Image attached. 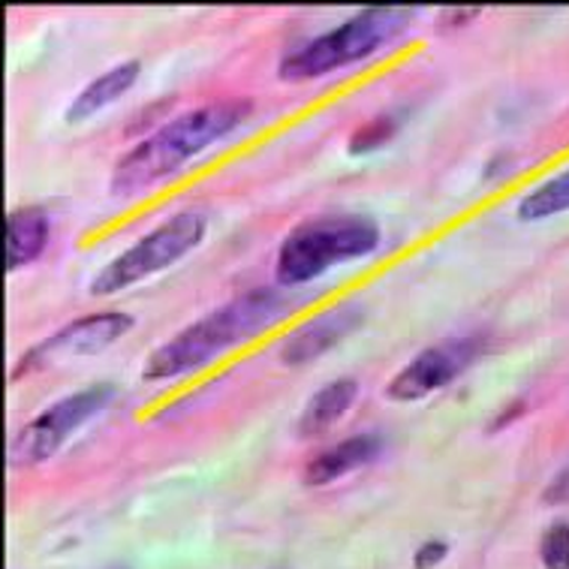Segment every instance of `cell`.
Returning a JSON list of instances; mask_svg holds the SVG:
<instances>
[{
    "mask_svg": "<svg viewBox=\"0 0 569 569\" xmlns=\"http://www.w3.org/2000/svg\"><path fill=\"white\" fill-rule=\"evenodd\" d=\"M253 112V100L232 97V100H214V103L187 109L184 114L172 118L169 124L157 127L154 133L136 142L112 169L109 190L114 197H139L151 187L163 184L166 178L184 169L197 154L211 148L220 139H227L232 130H239Z\"/></svg>",
    "mask_w": 569,
    "mask_h": 569,
    "instance_id": "obj_1",
    "label": "cell"
},
{
    "mask_svg": "<svg viewBox=\"0 0 569 569\" xmlns=\"http://www.w3.org/2000/svg\"><path fill=\"white\" fill-rule=\"evenodd\" d=\"M380 449H383V440L377 435L347 437L341 443L329 446L320 456L311 458V465L305 467V482L308 486H329L335 479L347 477L352 470L373 461L380 456Z\"/></svg>",
    "mask_w": 569,
    "mask_h": 569,
    "instance_id": "obj_11",
    "label": "cell"
},
{
    "mask_svg": "<svg viewBox=\"0 0 569 569\" xmlns=\"http://www.w3.org/2000/svg\"><path fill=\"white\" fill-rule=\"evenodd\" d=\"M112 398L114 386L93 383L88 389L67 395L61 401H54L49 410H42L37 419H31L19 435L12 437L10 467L24 470V467L49 461L88 419H93L103 407L112 405Z\"/></svg>",
    "mask_w": 569,
    "mask_h": 569,
    "instance_id": "obj_6",
    "label": "cell"
},
{
    "mask_svg": "<svg viewBox=\"0 0 569 569\" xmlns=\"http://www.w3.org/2000/svg\"><path fill=\"white\" fill-rule=\"evenodd\" d=\"M380 248V227L362 214H326L305 220L283 239L274 259L278 287H301L335 266Z\"/></svg>",
    "mask_w": 569,
    "mask_h": 569,
    "instance_id": "obj_4",
    "label": "cell"
},
{
    "mask_svg": "<svg viewBox=\"0 0 569 569\" xmlns=\"http://www.w3.org/2000/svg\"><path fill=\"white\" fill-rule=\"evenodd\" d=\"M398 114L386 112V114H377L371 121H365L356 133L350 136V142H347V154L352 157H362V154H371L377 148H383L395 133H398Z\"/></svg>",
    "mask_w": 569,
    "mask_h": 569,
    "instance_id": "obj_15",
    "label": "cell"
},
{
    "mask_svg": "<svg viewBox=\"0 0 569 569\" xmlns=\"http://www.w3.org/2000/svg\"><path fill=\"white\" fill-rule=\"evenodd\" d=\"M542 563H546V569H569V525H563V521L546 530Z\"/></svg>",
    "mask_w": 569,
    "mask_h": 569,
    "instance_id": "obj_16",
    "label": "cell"
},
{
    "mask_svg": "<svg viewBox=\"0 0 569 569\" xmlns=\"http://www.w3.org/2000/svg\"><path fill=\"white\" fill-rule=\"evenodd\" d=\"M356 398H359V380L352 377H338L317 389L299 416V428H296L299 437H320L322 431H329L356 405Z\"/></svg>",
    "mask_w": 569,
    "mask_h": 569,
    "instance_id": "obj_13",
    "label": "cell"
},
{
    "mask_svg": "<svg viewBox=\"0 0 569 569\" xmlns=\"http://www.w3.org/2000/svg\"><path fill=\"white\" fill-rule=\"evenodd\" d=\"M206 239V214L202 211H178L148 236L133 241L118 257L109 259L91 280V296H114L130 290L133 283L176 266L190 250H197Z\"/></svg>",
    "mask_w": 569,
    "mask_h": 569,
    "instance_id": "obj_5",
    "label": "cell"
},
{
    "mask_svg": "<svg viewBox=\"0 0 569 569\" xmlns=\"http://www.w3.org/2000/svg\"><path fill=\"white\" fill-rule=\"evenodd\" d=\"M449 555V546L443 539H431V542H422L413 555V567L416 569H435L440 560Z\"/></svg>",
    "mask_w": 569,
    "mask_h": 569,
    "instance_id": "obj_17",
    "label": "cell"
},
{
    "mask_svg": "<svg viewBox=\"0 0 569 569\" xmlns=\"http://www.w3.org/2000/svg\"><path fill=\"white\" fill-rule=\"evenodd\" d=\"M52 239V220L40 206H21L7 214L3 227V262L7 271L24 269L46 253Z\"/></svg>",
    "mask_w": 569,
    "mask_h": 569,
    "instance_id": "obj_10",
    "label": "cell"
},
{
    "mask_svg": "<svg viewBox=\"0 0 569 569\" xmlns=\"http://www.w3.org/2000/svg\"><path fill=\"white\" fill-rule=\"evenodd\" d=\"M139 76H142V63L139 61L118 63L109 73L97 76L93 82L84 84L82 91L73 97V103L67 109V121H70V124H79V121L93 118L100 109L112 106L114 100H121V97L133 88Z\"/></svg>",
    "mask_w": 569,
    "mask_h": 569,
    "instance_id": "obj_12",
    "label": "cell"
},
{
    "mask_svg": "<svg viewBox=\"0 0 569 569\" xmlns=\"http://www.w3.org/2000/svg\"><path fill=\"white\" fill-rule=\"evenodd\" d=\"M563 211H569V169L537 190H530L528 197L518 202V220H525V223L555 218Z\"/></svg>",
    "mask_w": 569,
    "mask_h": 569,
    "instance_id": "obj_14",
    "label": "cell"
},
{
    "mask_svg": "<svg viewBox=\"0 0 569 569\" xmlns=\"http://www.w3.org/2000/svg\"><path fill=\"white\" fill-rule=\"evenodd\" d=\"M106 569H130V567H106Z\"/></svg>",
    "mask_w": 569,
    "mask_h": 569,
    "instance_id": "obj_19",
    "label": "cell"
},
{
    "mask_svg": "<svg viewBox=\"0 0 569 569\" xmlns=\"http://www.w3.org/2000/svg\"><path fill=\"white\" fill-rule=\"evenodd\" d=\"M283 313V296L271 287H259L236 296L227 305H220L197 322H190L176 338L160 343L142 365V380L160 383V380H176L184 373L199 371L202 365L214 362L220 352L229 347H239L266 326L278 320Z\"/></svg>",
    "mask_w": 569,
    "mask_h": 569,
    "instance_id": "obj_2",
    "label": "cell"
},
{
    "mask_svg": "<svg viewBox=\"0 0 569 569\" xmlns=\"http://www.w3.org/2000/svg\"><path fill=\"white\" fill-rule=\"evenodd\" d=\"M482 347H486V338H452V341L435 343V347L419 352L407 368L395 373L389 386H386V395L392 401H419V398H428L437 389L452 383L467 365L477 362Z\"/></svg>",
    "mask_w": 569,
    "mask_h": 569,
    "instance_id": "obj_8",
    "label": "cell"
},
{
    "mask_svg": "<svg viewBox=\"0 0 569 569\" xmlns=\"http://www.w3.org/2000/svg\"><path fill=\"white\" fill-rule=\"evenodd\" d=\"M410 21H413V10L407 7H368L338 24L335 31L320 33L287 54L280 61L278 76L283 82H311L341 67L365 61L398 37H405Z\"/></svg>",
    "mask_w": 569,
    "mask_h": 569,
    "instance_id": "obj_3",
    "label": "cell"
},
{
    "mask_svg": "<svg viewBox=\"0 0 569 569\" xmlns=\"http://www.w3.org/2000/svg\"><path fill=\"white\" fill-rule=\"evenodd\" d=\"M546 500L549 503H560V500H569V470H563L555 482L549 486V491H546Z\"/></svg>",
    "mask_w": 569,
    "mask_h": 569,
    "instance_id": "obj_18",
    "label": "cell"
},
{
    "mask_svg": "<svg viewBox=\"0 0 569 569\" xmlns=\"http://www.w3.org/2000/svg\"><path fill=\"white\" fill-rule=\"evenodd\" d=\"M365 320V311L352 301H343L331 311L317 313L313 320L301 322L299 329H292L283 343H280V362L287 368H299V365L317 362L320 356H326L329 350H335L338 343L359 329Z\"/></svg>",
    "mask_w": 569,
    "mask_h": 569,
    "instance_id": "obj_9",
    "label": "cell"
},
{
    "mask_svg": "<svg viewBox=\"0 0 569 569\" xmlns=\"http://www.w3.org/2000/svg\"><path fill=\"white\" fill-rule=\"evenodd\" d=\"M133 326L136 320L124 311H100L79 317V320L67 322L63 329H58L46 341H40L37 347L24 352L21 362L12 368V380H19L21 373L46 368V365L63 362V359L97 356V352L109 350L112 343L121 341Z\"/></svg>",
    "mask_w": 569,
    "mask_h": 569,
    "instance_id": "obj_7",
    "label": "cell"
}]
</instances>
